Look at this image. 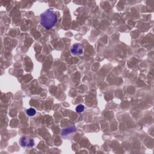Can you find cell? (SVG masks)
<instances>
[{"label":"cell","mask_w":154,"mask_h":154,"mask_svg":"<svg viewBox=\"0 0 154 154\" xmlns=\"http://www.w3.org/2000/svg\"><path fill=\"white\" fill-rule=\"evenodd\" d=\"M71 51L74 55H81L83 52V46L81 44H75L72 46Z\"/></svg>","instance_id":"cell-3"},{"label":"cell","mask_w":154,"mask_h":154,"mask_svg":"<svg viewBox=\"0 0 154 154\" xmlns=\"http://www.w3.org/2000/svg\"><path fill=\"white\" fill-rule=\"evenodd\" d=\"M41 25L46 29L52 28L57 21V17L51 9H48L40 15Z\"/></svg>","instance_id":"cell-1"},{"label":"cell","mask_w":154,"mask_h":154,"mask_svg":"<svg viewBox=\"0 0 154 154\" xmlns=\"http://www.w3.org/2000/svg\"><path fill=\"white\" fill-rule=\"evenodd\" d=\"M84 106L82 104H79L76 107V111L78 113H81L84 110Z\"/></svg>","instance_id":"cell-6"},{"label":"cell","mask_w":154,"mask_h":154,"mask_svg":"<svg viewBox=\"0 0 154 154\" xmlns=\"http://www.w3.org/2000/svg\"><path fill=\"white\" fill-rule=\"evenodd\" d=\"M36 113V111L33 108H30L27 110V114L29 116H34Z\"/></svg>","instance_id":"cell-5"},{"label":"cell","mask_w":154,"mask_h":154,"mask_svg":"<svg viewBox=\"0 0 154 154\" xmlns=\"http://www.w3.org/2000/svg\"><path fill=\"white\" fill-rule=\"evenodd\" d=\"M20 144L22 147H33L34 145V141L32 139L23 136L20 139Z\"/></svg>","instance_id":"cell-2"},{"label":"cell","mask_w":154,"mask_h":154,"mask_svg":"<svg viewBox=\"0 0 154 154\" xmlns=\"http://www.w3.org/2000/svg\"><path fill=\"white\" fill-rule=\"evenodd\" d=\"M77 130V128L75 126H72L71 127H69L68 128L63 129L62 131H61V135H66L67 134H69L72 132H74Z\"/></svg>","instance_id":"cell-4"}]
</instances>
